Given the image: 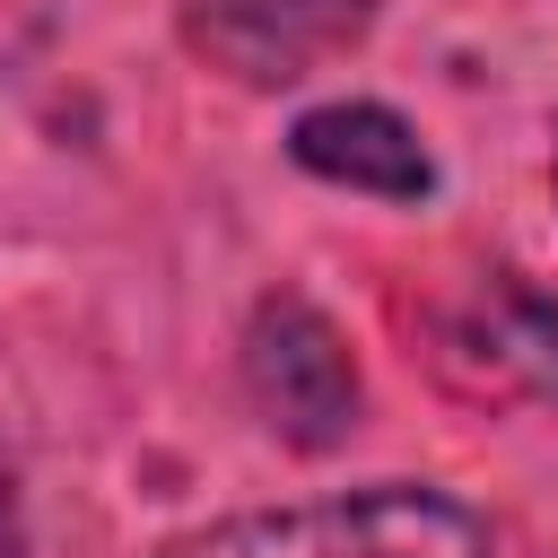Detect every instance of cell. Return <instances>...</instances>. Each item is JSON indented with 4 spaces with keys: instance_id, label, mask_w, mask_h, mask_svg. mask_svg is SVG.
I'll return each instance as SVG.
<instances>
[{
    "instance_id": "obj_1",
    "label": "cell",
    "mask_w": 558,
    "mask_h": 558,
    "mask_svg": "<svg viewBox=\"0 0 558 558\" xmlns=\"http://www.w3.org/2000/svg\"><path fill=\"white\" fill-rule=\"evenodd\" d=\"M192 558H488V532H480L471 506L384 480V488H357V497L244 514V523L209 532Z\"/></svg>"
},
{
    "instance_id": "obj_2",
    "label": "cell",
    "mask_w": 558,
    "mask_h": 558,
    "mask_svg": "<svg viewBox=\"0 0 558 558\" xmlns=\"http://www.w3.org/2000/svg\"><path fill=\"white\" fill-rule=\"evenodd\" d=\"M244 392L288 445H340L357 427V366L305 296H270L244 331Z\"/></svg>"
},
{
    "instance_id": "obj_3",
    "label": "cell",
    "mask_w": 558,
    "mask_h": 558,
    "mask_svg": "<svg viewBox=\"0 0 558 558\" xmlns=\"http://www.w3.org/2000/svg\"><path fill=\"white\" fill-rule=\"evenodd\" d=\"M436 366L471 401H541L558 392V305L523 279H480L436 323Z\"/></svg>"
},
{
    "instance_id": "obj_4",
    "label": "cell",
    "mask_w": 558,
    "mask_h": 558,
    "mask_svg": "<svg viewBox=\"0 0 558 558\" xmlns=\"http://www.w3.org/2000/svg\"><path fill=\"white\" fill-rule=\"evenodd\" d=\"M375 0H201V44L235 78H296L314 52L349 44Z\"/></svg>"
},
{
    "instance_id": "obj_5",
    "label": "cell",
    "mask_w": 558,
    "mask_h": 558,
    "mask_svg": "<svg viewBox=\"0 0 558 558\" xmlns=\"http://www.w3.org/2000/svg\"><path fill=\"white\" fill-rule=\"evenodd\" d=\"M296 166L323 174V183H349V192H384V201H418L436 183L418 131L392 113V105H314L296 131H288Z\"/></svg>"
},
{
    "instance_id": "obj_6",
    "label": "cell",
    "mask_w": 558,
    "mask_h": 558,
    "mask_svg": "<svg viewBox=\"0 0 558 558\" xmlns=\"http://www.w3.org/2000/svg\"><path fill=\"white\" fill-rule=\"evenodd\" d=\"M0 558H26V523H17V480L0 462Z\"/></svg>"
},
{
    "instance_id": "obj_7",
    "label": "cell",
    "mask_w": 558,
    "mask_h": 558,
    "mask_svg": "<svg viewBox=\"0 0 558 558\" xmlns=\"http://www.w3.org/2000/svg\"><path fill=\"white\" fill-rule=\"evenodd\" d=\"M549 166H558V157H549Z\"/></svg>"
}]
</instances>
